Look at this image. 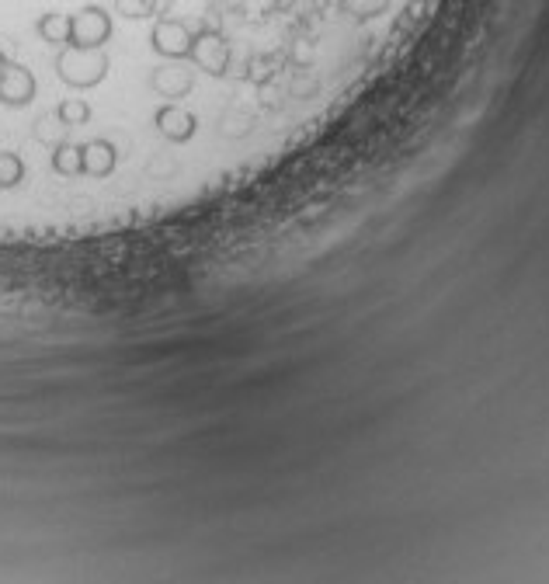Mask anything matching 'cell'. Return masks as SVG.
Returning <instances> with one entry per match:
<instances>
[{"label": "cell", "mask_w": 549, "mask_h": 584, "mask_svg": "<svg viewBox=\"0 0 549 584\" xmlns=\"http://www.w3.org/2000/svg\"><path fill=\"white\" fill-rule=\"evenodd\" d=\"M56 73L70 87H94L108 77V56L105 49L63 46V53L56 56Z\"/></svg>", "instance_id": "1"}, {"label": "cell", "mask_w": 549, "mask_h": 584, "mask_svg": "<svg viewBox=\"0 0 549 584\" xmlns=\"http://www.w3.org/2000/svg\"><path fill=\"white\" fill-rule=\"evenodd\" d=\"M108 39H112V14H108L105 7H98V4L80 7V11L70 18V42L67 46L101 49Z\"/></svg>", "instance_id": "2"}, {"label": "cell", "mask_w": 549, "mask_h": 584, "mask_svg": "<svg viewBox=\"0 0 549 584\" xmlns=\"http://www.w3.org/2000/svg\"><path fill=\"white\" fill-rule=\"evenodd\" d=\"M192 39L195 32L178 18H157V25L150 32L153 53H160L164 60H188L192 56Z\"/></svg>", "instance_id": "3"}, {"label": "cell", "mask_w": 549, "mask_h": 584, "mask_svg": "<svg viewBox=\"0 0 549 584\" xmlns=\"http://www.w3.org/2000/svg\"><path fill=\"white\" fill-rule=\"evenodd\" d=\"M188 60H192L195 67H202L206 73H212V77H223L226 67H230V46H226L219 32L202 28V32H195L192 56H188Z\"/></svg>", "instance_id": "4"}, {"label": "cell", "mask_w": 549, "mask_h": 584, "mask_svg": "<svg viewBox=\"0 0 549 584\" xmlns=\"http://www.w3.org/2000/svg\"><path fill=\"white\" fill-rule=\"evenodd\" d=\"M32 98H35V77H32V70L21 67V63L7 60L4 67H0V105L21 108V105H28Z\"/></svg>", "instance_id": "5"}, {"label": "cell", "mask_w": 549, "mask_h": 584, "mask_svg": "<svg viewBox=\"0 0 549 584\" xmlns=\"http://www.w3.org/2000/svg\"><path fill=\"white\" fill-rule=\"evenodd\" d=\"M153 122H157L160 136L171 143H188L195 133H199V119H195L188 108L181 105H164L157 108V115H153Z\"/></svg>", "instance_id": "6"}, {"label": "cell", "mask_w": 549, "mask_h": 584, "mask_svg": "<svg viewBox=\"0 0 549 584\" xmlns=\"http://www.w3.org/2000/svg\"><path fill=\"white\" fill-rule=\"evenodd\" d=\"M150 87L160 94V98H185L188 91L195 87V73L181 67V60H171L167 67H157L150 73Z\"/></svg>", "instance_id": "7"}, {"label": "cell", "mask_w": 549, "mask_h": 584, "mask_svg": "<svg viewBox=\"0 0 549 584\" xmlns=\"http://www.w3.org/2000/svg\"><path fill=\"white\" fill-rule=\"evenodd\" d=\"M80 157H84V174L87 178H108L119 164V150L108 140H91L80 146Z\"/></svg>", "instance_id": "8"}, {"label": "cell", "mask_w": 549, "mask_h": 584, "mask_svg": "<svg viewBox=\"0 0 549 584\" xmlns=\"http://www.w3.org/2000/svg\"><path fill=\"white\" fill-rule=\"evenodd\" d=\"M70 18H73V14L49 11V14H42V18H39L35 32H39L42 42H49V46H67V42H70Z\"/></svg>", "instance_id": "9"}, {"label": "cell", "mask_w": 549, "mask_h": 584, "mask_svg": "<svg viewBox=\"0 0 549 584\" xmlns=\"http://www.w3.org/2000/svg\"><path fill=\"white\" fill-rule=\"evenodd\" d=\"M53 171L63 174V178H77L84 174V157H80V146L73 143H56V153H53Z\"/></svg>", "instance_id": "10"}, {"label": "cell", "mask_w": 549, "mask_h": 584, "mask_svg": "<svg viewBox=\"0 0 549 584\" xmlns=\"http://www.w3.org/2000/svg\"><path fill=\"white\" fill-rule=\"evenodd\" d=\"M174 0H119V11L126 14V18H150V14H157V18H164L167 11H171Z\"/></svg>", "instance_id": "11"}, {"label": "cell", "mask_w": 549, "mask_h": 584, "mask_svg": "<svg viewBox=\"0 0 549 584\" xmlns=\"http://www.w3.org/2000/svg\"><path fill=\"white\" fill-rule=\"evenodd\" d=\"M56 115H60V122H63L67 129H73V126H87V122H91V105H87L84 98H67L60 108H56Z\"/></svg>", "instance_id": "12"}, {"label": "cell", "mask_w": 549, "mask_h": 584, "mask_svg": "<svg viewBox=\"0 0 549 584\" xmlns=\"http://www.w3.org/2000/svg\"><path fill=\"white\" fill-rule=\"evenodd\" d=\"M21 178H25V164H21V157L11 150H4L0 153V188L21 185Z\"/></svg>", "instance_id": "13"}, {"label": "cell", "mask_w": 549, "mask_h": 584, "mask_svg": "<svg viewBox=\"0 0 549 584\" xmlns=\"http://www.w3.org/2000/svg\"><path fill=\"white\" fill-rule=\"evenodd\" d=\"M63 136H67V126L60 122V115H42L39 122H35V140H42V143H63Z\"/></svg>", "instance_id": "14"}, {"label": "cell", "mask_w": 549, "mask_h": 584, "mask_svg": "<svg viewBox=\"0 0 549 584\" xmlns=\"http://www.w3.org/2000/svg\"><path fill=\"white\" fill-rule=\"evenodd\" d=\"M275 7V0H247V14H265V11H272Z\"/></svg>", "instance_id": "15"}, {"label": "cell", "mask_w": 549, "mask_h": 584, "mask_svg": "<svg viewBox=\"0 0 549 584\" xmlns=\"http://www.w3.org/2000/svg\"><path fill=\"white\" fill-rule=\"evenodd\" d=\"M4 63H7V56H4V49H0V67H4Z\"/></svg>", "instance_id": "16"}]
</instances>
